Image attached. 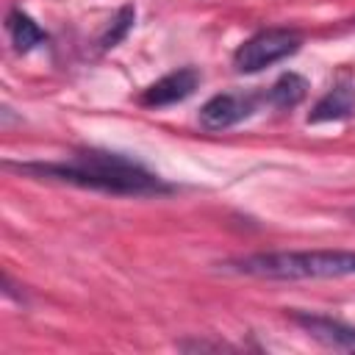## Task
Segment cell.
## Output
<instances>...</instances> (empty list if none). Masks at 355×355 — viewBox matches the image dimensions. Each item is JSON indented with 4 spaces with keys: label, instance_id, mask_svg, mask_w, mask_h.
Segmentation results:
<instances>
[{
    "label": "cell",
    "instance_id": "obj_10",
    "mask_svg": "<svg viewBox=\"0 0 355 355\" xmlns=\"http://www.w3.org/2000/svg\"><path fill=\"white\" fill-rule=\"evenodd\" d=\"M133 19H136V6H122L119 11H116V17H114V22L108 25V31H105V36L100 39V44H103V50H111V47H116L122 39H125V33L133 28Z\"/></svg>",
    "mask_w": 355,
    "mask_h": 355
},
{
    "label": "cell",
    "instance_id": "obj_3",
    "mask_svg": "<svg viewBox=\"0 0 355 355\" xmlns=\"http://www.w3.org/2000/svg\"><path fill=\"white\" fill-rule=\"evenodd\" d=\"M302 47V33L297 28H263L252 36H247L236 53H233V67L241 75H255L288 55H294Z\"/></svg>",
    "mask_w": 355,
    "mask_h": 355
},
{
    "label": "cell",
    "instance_id": "obj_9",
    "mask_svg": "<svg viewBox=\"0 0 355 355\" xmlns=\"http://www.w3.org/2000/svg\"><path fill=\"white\" fill-rule=\"evenodd\" d=\"M308 94V80L297 72H283L266 92H263V103L269 108H277V111H288L294 105H300Z\"/></svg>",
    "mask_w": 355,
    "mask_h": 355
},
{
    "label": "cell",
    "instance_id": "obj_4",
    "mask_svg": "<svg viewBox=\"0 0 355 355\" xmlns=\"http://www.w3.org/2000/svg\"><path fill=\"white\" fill-rule=\"evenodd\" d=\"M263 103V94L255 92H222L202 103L200 108V125L205 130H227L244 119H250L258 105Z\"/></svg>",
    "mask_w": 355,
    "mask_h": 355
},
{
    "label": "cell",
    "instance_id": "obj_6",
    "mask_svg": "<svg viewBox=\"0 0 355 355\" xmlns=\"http://www.w3.org/2000/svg\"><path fill=\"white\" fill-rule=\"evenodd\" d=\"M288 316L319 344L330 349H341V352H355V324H347L336 316L311 313V311H291Z\"/></svg>",
    "mask_w": 355,
    "mask_h": 355
},
{
    "label": "cell",
    "instance_id": "obj_2",
    "mask_svg": "<svg viewBox=\"0 0 355 355\" xmlns=\"http://www.w3.org/2000/svg\"><path fill=\"white\" fill-rule=\"evenodd\" d=\"M227 275L258 280H330L355 277V250H275L219 263Z\"/></svg>",
    "mask_w": 355,
    "mask_h": 355
},
{
    "label": "cell",
    "instance_id": "obj_7",
    "mask_svg": "<svg viewBox=\"0 0 355 355\" xmlns=\"http://www.w3.org/2000/svg\"><path fill=\"white\" fill-rule=\"evenodd\" d=\"M355 114V86L349 83H336L333 89H327L316 105L308 114L311 125H322V122H341L349 119Z\"/></svg>",
    "mask_w": 355,
    "mask_h": 355
},
{
    "label": "cell",
    "instance_id": "obj_5",
    "mask_svg": "<svg viewBox=\"0 0 355 355\" xmlns=\"http://www.w3.org/2000/svg\"><path fill=\"white\" fill-rule=\"evenodd\" d=\"M200 86V72L194 67H180V69H172L166 75H161L155 83H150L139 103L147 105V108H166V105H175V103H183L186 97H191Z\"/></svg>",
    "mask_w": 355,
    "mask_h": 355
},
{
    "label": "cell",
    "instance_id": "obj_11",
    "mask_svg": "<svg viewBox=\"0 0 355 355\" xmlns=\"http://www.w3.org/2000/svg\"><path fill=\"white\" fill-rule=\"evenodd\" d=\"M352 216H355V208H352Z\"/></svg>",
    "mask_w": 355,
    "mask_h": 355
},
{
    "label": "cell",
    "instance_id": "obj_1",
    "mask_svg": "<svg viewBox=\"0 0 355 355\" xmlns=\"http://www.w3.org/2000/svg\"><path fill=\"white\" fill-rule=\"evenodd\" d=\"M6 166L39 180L69 183L116 197H164L175 191L172 183L150 172L141 161L97 147L75 150L64 161H8Z\"/></svg>",
    "mask_w": 355,
    "mask_h": 355
},
{
    "label": "cell",
    "instance_id": "obj_8",
    "mask_svg": "<svg viewBox=\"0 0 355 355\" xmlns=\"http://www.w3.org/2000/svg\"><path fill=\"white\" fill-rule=\"evenodd\" d=\"M6 31H8L11 44H14L17 53H31V50H36L39 44L47 42L44 28H42L31 14H25L22 8H11V11H8V17H6Z\"/></svg>",
    "mask_w": 355,
    "mask_h": 355
}]
</instances>
